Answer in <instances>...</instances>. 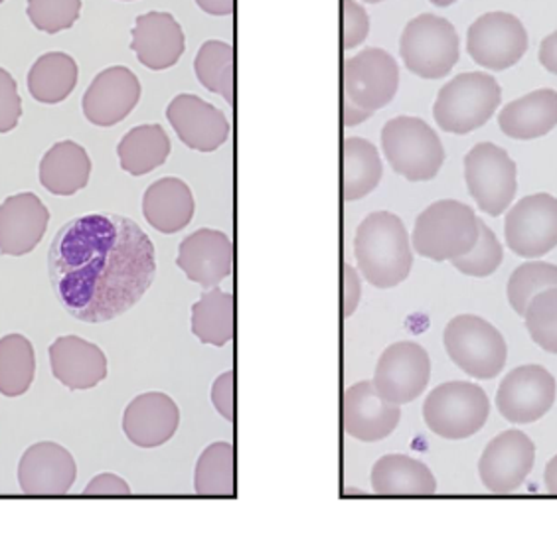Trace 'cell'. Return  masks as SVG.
<instances>
[{"label": "cell", "instance_id": "6da1fadb", "mask_svg": "<svg viewBox=\"0 0 557 533\" xmlns=\"http://www.w3.org/2000/svg\"><path fill=\"white\" fill-rule=\"evenodd\" d=\"M60 305L74 319L108 322L139 302L157 277V253L137 222L89 213L58 232L48 256Z\"/></svg>", "mask_w": 557, "mask_h": 533}, {"label": "cell", "instance_id": "7a4b0ae2", "mask_svg": "<svg viewBox=\"0 0 557 533\" xmlns=\"http://www.w3.org/2000/svg\"><path fill=\"white\" fill-rule=\"evenodd\" d=\"M404 222L392 212L366 215L354 239V256L366 281L375 288L401 285L413 266V249Z\"/></svg>", "mask_w": 557, "mask_h": 533}, {"label": "cell", "instance_id": "3957f363", "mask_svg": "<svg viewBox=\"0 0 557 533\" xmlns=\"http://www.w3.org/2000/svg\"><path fill=\"white\" fill-rule=\"evenodd\" d=\"M481 220L471 206L440 200L419 213L411 244L416 253L431 261H453L467 256L479 241Z\"/></svg>", "mask_w": 557, "mask_h": 533}, {"label": "cell", "instance_id": "277c9868", "mask_svg": "<svg viewBox=\"0 0 557 533\" xmlns=\"http://www.w3.org/2000/svg\"><path fill=\"white\" fill-rule=\"evenodd\" d=\"M500 99L503 89L493 75L467 72L441 87L433 106V117L445 133L469 135L493 119Z\"/></svg>", "mask_w": 557, "mask_h": 533}, {"label": "cell", "instance_id": "5b68a950", "mask_svg": "<svg viewBox=\"0 0 557 533\" xmlns=\"http://www.w3.org/2000/svg\"><path fill=\"white\" fill-rule=\"evenodd\" d=\"M382 150L389 166L409 182L433 181L445 162L437 133L419 117L387 121L382 128Z\"/></svg>", "mask_w": 557, "mask_h": 533}, {"label": "cell", "instance_id": "8992f818", "mask_svg": "<svg viewBox=\"0 0 557 533\" xmlns=\"http://www.w3.org/2000/svg\"><path fill=\"white\" fill-rule=\"evenodd\" d=\"M399 55L409 72L421 79H443L459 62V34L447 18L421 14L406 24Z\"/></svg>", "mask_w": 557, "mask_h": 533}, {"label": "cell", "instance_id": "52a82bcc", "mask_svg": "<svg viewBox=\"0 0 557 533\" xmlns=\"http://www.w3.org/2000/svg\"><path fill=\"white\" fill-rule=\"evenodd\" d=\"M491 416V401L483 387L469 382H447L428 395L423 419L443 438L462 441L476 435Z\"/></svg>", "mask_w": 557, "mask_h": 533}, {"label": "cell", "instance_id": "ba28073f", "mask_svg": "<svg viewBox=\"0 0 557 533\" xmlns=\"http://www.w3.org/2000/svg\"><path fill=\"white\" fill-rule=\"evenodd\" d=\"M443 344L453 363L474 380H494L503 372L508 358L503 334L491 322L474 314L450 320Z\"/></svg>", "mask_w": 557, "mask_h": 533}, {"label": "cell", "instance_id": "9c48e42d", "mask_svg": "<svg viewBox=\"0 0 557 533\" xmlns=\"http://www.w3.org/2000/svg\"><path fill=\"white\" fill-rule=\"evenodd\" d=\"M465 182L479 210L498 218L515 202L518 169L506 150L479 142L465 157Z\"/></svg>", "mask_w": 557, "mask_h": 533}, {"label": "cell", "instance_id": "30bf717a", "mask_svg": "<svg viewBox=\"0 0 557 533\" xmlns=\"http://www.w3.org/2000/svg\"><path fill=\"white\" fill-rule=\"evenodd\" d=\"M528 50L524 24L510 12H486L467 33V52L484 70L504 72L518 64Z\"/></svg>", "mask_w": 557, "mask_h": 533}, {"label": "cell", "instance_id": "8fae6325", "mask_svg": "<svg viewBox=\"0 0 557 533\" xmlns=\"http://www.w3.org/2000/svg\"><path fill=\"white\" fill-rule=\"evenodd\" d=\"M399 65L382 48H364L344 64V101L375 113L394 101Z\"/></svg>", "mask_w": 557, "mask_h": 533}, {"label": "cell", "instance_id": "7c38bea8", "mask_svg": "<svg viewBox=\"0 0 557 533\" xmlns=\"http://www.w3.org/2000/svg\"><path fill=\"white\" fill-rule=\"evenodd\" d=\"M506 212L504 237L516 256L537 259L557 246V198L554 196H525Z\"/></svg>", "mask_w": 557, "mask_h": 533}, {"label": "cell", "instance_id": "4fadbf2b", "mask_svg": "<svg viewBox=\"0 0 557 533\" xmlns=\"http://www.w3.org/2000/svg\"><path fill=\"white\" fill-rule=\"evenodd\" d=\"M556 392V380L546 368L525 363L515 368L500 382L496 407L506 421L528 425L542 419L554 407Z\"/></svg>", "mask_w": 557, "mask_h": 533}, {"label": "cell", "instance_id": "5bb4252c", "mask_svg": "<svg viewBox=\"0 0 557 533\" xmlns=\"http://www.w3.org/2000/svg\"><path fill=\"white\" fill-rule=\"evenodd\" d=\"M431 377V360L416 342H396L380 356L374 384L377 394L396 406L416 401L425 392Z\"/></svg>", "mask_w": 557, "mask_h": 533}, {"label": "cell", "instance_id": "9a60e30c", "mask_svg": "<svg viewBox=\"0 0 557 533\" xmlns=\"http://www.w3.org/2000/svg\"><path fill=\"white\" fill-rule=\"evenodd\" d=\"M536 462V445L522 431H504L484 448L479 474L486 491L510 494L518 491Z\"/></svg>", "mask_w": 557, "mask_h": 533}, {"label": "cell", "instance_id": "2e32d148", "mask_svg": "<svg viewBox=\"0 0 557 533\" xmlns=\"http://www.w3.org/2000/svg\"><path fill=\"white\" fill-rule=\"evenodd\" d=\"M140 82L125 65H113L96 75L84 94V115L96 127H113L139 106Z\"/></svg>", "mask_w": 557, "mask_h": 533}, {"label": "cell", "instance_id": "e0dca14e", "mask_svg": "<svg viewBox=\"0 0 557 533\" xmlns=\"http://www.w3.org/2000/svg\"><path fill=\"white\" fill-rule=\"evenodd\" d=\"M166 119L188 149L214 152L230 137L224 111L193 94L174 97L166 107Z\"/></svg>", "mask_w": 557, "mask_h": 533}, {"label": "cell", "instance_id": "ac0fdd59", "mask_svg": "<svg viewBox=\"0 0 557 533\" xmlns=\"http://www.w3.org/2000/svg\"><path fill=\"white\" fill-rule=\"evenodd\" d=\"M77 464L67 448L52 441L36 443L22 455L18 484L30 496H62L72 491Z\"/></svg>", "mask_w": 557, "mask_h": 533}, {"label": "cell", "instance_id": "d6986e66", "mask_svg": "<svg viewBox=\"0 0 557 533\" xmlns=\"http://www.w3.org/2000/svg\"><path fill=\"white\" fill-rule=\"evenodd\" d=\"M176 265L200 287L214 288L234 271V244L218 230H198L178 247Z\"/></svg>", "mask_w": 557, "mask_h": 533}, {"label": "cell", "instance_id": "ffe728a7", "mask_svg": "<svg viewBox=\"0 0 557 533\" xmlns=\"http://www.w3.org/2000/svg\"><path fill=\"white\" fill-rule=\"evenodd\" d=\"M401 419V409L377 394L372 382H360L344 394V429L362 443L389 437Z\"/></svg>", "mask_w": 557, "mask_h": 533}, {"label": "cell", "instance_id": "44dd1931", "mask_svg": "<svg viewBox=\"0 0 557 533\" xmlns=\"http://www.w3.org/2000/svg\"><path fill=\"white\" fill-rule=\"evenodd\" d=\"M50 212L33 193L16 194L0 203V253L21 257L42 241Z\"/></svg>", "mask_w": 557, "mask_h": 533}, {"label": "cell", "instance_id": "7402d4cb", "mask_svg": "<svg viewBox=\"0 0 557 533\" xmlns=\"http://www.w3.org/2000/svg\"><path fill=\"white\" fill-rule=\"evenodd\" d=\"M131 34L133 52L137 53L140 64L154 72L178 64L186 50L183 26L171 12L152 11L140 14Z\"/></svg>", "mask_w": 557, "mask_h": 533}, {"label": "cell", "instance_id": "603a6c76", "mask_svg": "<svg viewBox=\"0 0 557 533\" xmlns=\"http://www.w3.org/2000/svg\"><path fill=\"white\" fill-rule=\"evenodd\" d=\"M181 425V411L172 397L149 392L131 401L123 416V431L140 448L161 447L169 443Z\"/></svg>", "mask_w": 557, "mask_h": 533}, {"label": "cell", "instance_id": "cb8c5ba5", "mask_svg": "<svg viewBox=\"0 0 557 533\" xmlns=\"http://www.w3.org/2000/svg\"><path fill=\"white\" fill-rule=\"evenodd\" d=\"M52 373L72 392H84L108 377V358L103 350L79 336H62L50 346Z\"/></svg>", "mask_w": 557, "mask_h": 533}, {"label": "cell", "instance_id": "d4e9b609", "mask_svg": "<svg viewBox=\"0 0 557 533\" xmlns=\"http://www.w3.org/2000/svg\"><path fill=\"white\" fill-rule=\"evenodd\" d=\"M498 127L506 137L532 140L546 137L557 127L556 89H536L510 101L498 115Z\"/></svg>", "mask_w": 557, "mask_h": 533}, {"label": "cell", "instance_id": "484cf974", "mask_svg": "<svg viewBox=\"0 0 557 533\" xmlns=\"http://www.w3.org/2000/svg\"><path fill=\"white\" fill-rule=\"evenodd\" d=\"M194 210L190 186L174 176L152 182L143 196L145 220L161 234L183 232L193 222Z\"/></svg>", "mask_w": 557, "mask_h": 533}, {"label": "cell", "instance_id": "4316f807", "mask_svg": "<svg viewBox=\"0 0 557 533\" xmlns=\"http://www.w3.org/2000/svg\"><path fill=\"white\" fill-rule=\"evenodd\" d=\"M91 176V159L74 140H62L44 154L40 182L55 196H74L84 190Z\"/></svg>", "mask_w": 557, "mask_h": 533}, {"label": "cell", "instance_id": "83f0119b", "mask_svg": "<svg viewBox=\"0 0 557 533\" xmlns=\"http://www.w3.org/2000/svg\"><path fill=\"white\" fill-rule=\"evenodd\" d=\"M372 488L380 496H431L437 492V480L421 460L386 455L372 469Z\"/></svg>", "mask_w": 557, "mask_h": 533}, {"label": "cell", "instance_id": "f1b7e54d", "mask_svg": "<svg viewBox=\"0 0 557 533\" xmlns=\"http://www.w3.org/2000/svg\"><path fill=\"white\" fill-rule=\"evenodd\" d=\"M194 336L222 348L236 336V299L222 288H208L193 307Z\"/></svg>", "mask_w": 557, "mask_h": 533}, {"label": "cell", "instance_id": "f546056e", "mask_svg": "<svg viewBox=\"0 0 557 533\" xmlns=\"http://www.w3.org/2000/svg\"><path fill=\"white\" fill-rule=\"evenodd\" d=\"M171 149V139L161 125H140L119 142V164L131 176H145L166 162Z\"/></svg>", "mask_w": 557, "mask_h": 533}, {"label": "cell", "instance_id": "4dcf8cb0", "mask_svg": "<svg viewBox=\"0 0 557 533\" xmlns=\"http://www.w3.org/2000/svg\"><path fill=\"white\" fill-rule=\"evenodd\" d=\"M77 75L79 67L70 53H44L30 67L28 91L46 106L62 103L77 86Z\"/></svg>", "mask_w": 557, "mask_h": 533}, {"label": "cell", "instance_id": "1f68e13d", "mask_svg": "<svg viewBox=\"0 0 557 533\" xmlns=\"http://www.w3.org/2000/svg\"><path fill=\"white\" fill-rule=\"evenodd\" d=\"M384 166L380 152L362 137H348L344 140V198L346 202L362 200L374 193L382 181Z\"/></svg>", "mask_w": 557, "mask_h": 533}, {"label": "cell", "instance_id": "d6a6232c", "mask_svg": "<svg viewBox=\"0 0 557 533\" xmlns=\"http://www.w3.org/2000/svg\"><path fill=\"white\" fill-rule=\"evenodd\" d=\"M194 72L202 86L236 106V50L222 40H208L196 53Z\"/></svg>", "mask_w": 557, "mask_h": 533}, {"label": "cell", "instance_id": "836d02e7", "mask_svg": "<svg viewBox=\"0 0 557 533\" xmlns=\"http://www.w3.org/2000/svg\"><path fill=\"white\" fill-rule=\"evenodd\" d=\"M194 491L200 496L236 494V448L230 443H212L200 455L194 470Z\"/></svg>", "mask_w": 557, "mask_h": 533}, {"label": "cell", "instance_id": "e575fe53", "mask_svg": "<svg viewBox=\"0 0 557 533\" xmlns=\"http://www.w3.org/2000/svg\"><path fill=\"white\" fill-rule=\"evenodd\" d=\"M36 356L33 342L22 334L0 338V394L7 397L24 395L34 382Z\"/></svg>", "mask_w": 557, "mask_h": 533}, {"label": "cell", "instance_id": "d590c367", "mask_svg": "<svg viewBox=\"0 0 557 533\" xmlns=\"http://www.w3.org/2000/svg\"><path fill=\"white\" fill-rule=\"evenodd\" d=\"M557 287V265L546 261H528L518 266L508 281V300L518 317H524L530 300L547 288Z\"/></svg>", "mask_w": 557, "mask_h": 533}, {"label": "cell", "instance_id": "8d00e7d4", "mask_svg": "<svg viewBox=\"0 0 557 533\" xmlns=\"http://www.w3.org/2000/svg\"><path fill=\"white\" fill-rule=\"evenodd\" d=\"M524 320L530 338L542 350L557 354V287L547 288L530 300Z\"/></svg>", "mask_w": 557, "mask_h": 533}, {"label": "cell", "instance_id": "74e56055", "mask_svg": "<svg viewBox=\"0 0 557 533\" xmlns=\"http://www.w3.org/2000/svg\"><path fill=\"white\" fill-rule=\"evenodd\" d=\"M479 227H481V232H479L476 246L472 247L467 256L453 259L450 265L469 277H491L493 273H496V269L503 265V246L488 225L481 222Z\"/></svg>", "mask_w": 557, "mask_h": 533}, {"label": "cell", "instance_id": "f35d334b", "mask_svg": "<svg viewBox=\"0 0 557 533\" xmlns=\"http://www.w3.org/2000/svg\"><path fill=\"white\" fill-rule=\"evenodd\" d=\"M82 12V0H28V18L38 30L58 34L70 30Z\"/></svg>", "mask_w": 557, "mask_h": 533}, {"label": "cell", "instance_id": "ab89813d", "mask_svg": "<svg viewBox=\"0 0 557 533\" xmlns=\"http://www.w3.org/2000/svg\"><path fill=\"white\" fill-rule=\"evenodd\" d=\"M22 117V101L16 79L0 67V133H11Z\"/></svg>", "mask_w": 557, "mask_h": 533}, {"label": "cell", "instance_id": "60d3db41", "mask_svg": "<svg viewBox=\"0 0 557 533\" xmlns=\"http://www.w3.org/2000/svg\"><path fill=\"white\" fill-rule=\"evenodd\" d=\"M370 34V18L364 7L356 0H344V50H354Z\"/></svg>", "mask_w": 557, "mask_h": 533}, {"label": "cell", "instance_id": "b9f144b4", "mask_svg": "<svg viewBox=\"0 0 557 533\" xmlns=\"http://www.w3.org/2000/svg\"><path fill=\"white\" fill-rule=\"evenodd\" d=\"M212 404L227 421H236V373L225 372L212 385Z\"/></svg>", "mask_w": 557, "mask_h": 533}, {"label": "cell", "instance_id": "7bdbcfd3", "mask_svg": "<svg viewBox=\"0 0 557 533\" xmlns=\"http://www.w3.org/2000/svg\"><path fill=\"white\" fill-rule=\"evenodd\" d=\"M86 496H129L131 486L123 479H119L113 472L97 474L84 491Z\"/></svg>", "mask_w": 557, "mask_h": 533}, {"label": "cell", "instance_id": "ee69618b", "mask_svg": "<svg viewBox=\"0 0 557 533\" xmlns=\"http://www.w3.org/2000/svg\"><path fill=\"white\" fill-rule=\"evenodd\" d=\"M362 299V283L352 265H344V317H352Z\"/></svg>", "mask_w": 557, "mask_h": 533}, {"label": "cell", "instance_id": "f6af8a7d", "mask_svg": "<svg viewBox=\"0 0 557 533\" xmlns=\"http://www.w3.org/2000/svg\"><path fill=\"white\" fill-rule=\"evenodd\" d=\"M540 64L546 67L549 74L557 75V33L546 36L540 44Z\"/></svg>", "mask_w": 557, "mask_h": 533}, {"label": "cell", "instance_id": "bcb514c9", "mask_svg": "<svg viewBox=\"0 0 557 533\" xmlns=\"http://www.w3.org/2000/svg\"><path fill=\"white\" fill-rule=\"evenodd\" d=\"M196 4L212 16H227L236 11V0H196Z\"/></svg>", "mask_w": 557, "mask_h": 533}, {"label": "cell", "instance_id": "7dc6e473", "mask_svg": "<svg viewBox=\"0 0 557 533\" xmlns=\"http://www.w3.org/2000/svg\"><path fill=\"white\" fill-rule=\"evenodd\" d=\"M372 115H374V113H370V111H364V109H360V107L344 101V123H346V127H354V125H358V123H364L366 119H370Z\"/></svg>", "mask_w": 557, "mask_h": 533}, {"label": "cell", "instance_id": "c3c4849f", "mask_svg": "<svg viewBox=\"0 0 557 533\" xmlns=\"http://www.w3.org/2000/svg\"><path fill=\"white\" fill-rule=\"evenodd\" d=\"M544 482L549 494L557 496V455L547 462L546 472H544Z\"/></svg>", "mask_w": 557, "mask_h": 533}, {"label": "cell", "instance_id": "681fc988", "mask_svg": "<svg viewBox=\"0 0 557 533\" xmlns=\"http://www.w3.org/2000/svg\"><path fill=\"white\" fill-rule=\"evenodd\" d=\"M431 4H435V7H441V9H445V7H450V4H455V2H459V0H429Z\"/></svg>", "mask_w": 557, "mask_h": 533}, {"label": "cell", "instance_id": "f907efd6", "mask_svg": "<svg viewBox=\"0 0 557 533\" xmlns=\"http://www.w3.org/2000/svg\"><path fill=\"white\" fill-rule=\"evenodd\" d=\"M368 4H380V2H384V0H364Z\"/></svg>", "mask_w": 557, "mask_h": 533}, {"label": "cell", "instance_id": "816d5d0a", "mask_svg": "<svg viewBox=\"0 0 557 533\" xmlns=\"http://www.w3.org/2000/svg\"><path fill=\"white\" fill-rule=\"evenodd\" d=\"M123 2H131V0H123Z\"/></svg>", "mask_w": 557, "mask_h": 533}, {"label": "cell", "instance_id": "f5cc1de1", "mask_svg": "<svg viewBox=\"0 0 557 533\" xmlns=\"http://www.w3.org/2000/svg\"><path fill=\"white\" fill-rule=\"evenodd\" d=\"M2 2H4V0H0V4H2Z\"/></svg>", "mask_w": 557, "mask_h": 533}]
</instances>
